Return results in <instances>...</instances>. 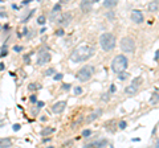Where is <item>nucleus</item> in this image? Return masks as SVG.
<instances>
[{"mask_svg":"<svg viewBox=\"0 0 159 148\" xmlns=\"http://www.w3.org/2000/svg\"><path fill=\"white\" fill-rule=\"evenodd\" d=\"M94 54H96V49L93 46H90V45H80V46L74 48V49L72 50V53H70V56H69V59L72 62L78 64V62L88 61V59L92 58Z\"/></svg>","mask_w":159,"mask_h":148,"instance_id":"obj_1","label":"nucleus"},{"mask_svg":"<svg viewBox=\"0 0 159 148\" xmlns=\"http://www.w3.org/2000/svg\"><path fill=\"white\" fill-rule=\"evenodd\" d=\"M99 45L105 52H110L115 48V36L110 32H105L102 33L99 37Z\"/></svg>","mask_w":159,"mask_h":148,"instance_id":"obj_2","label":"nucleus"},{"mask_svg":"<svg viewBox=\"0 0 159 148\" xmlns=\"http://www.w3.org/2000/svg\"><path fill=\"white\" fill-rule=\"evenodd\" d=\"M127 65H129V61H127L126 56L123 54H118L114 57V59L112 61V70L114 73H123L126 70Z\"/></svg>","mask_w":159,"mask_h":148,"instance_id":"obj_3","label":"nucleus"},{"mask_svg":"<svg viewBox=\"0 0 159 148\" xmlns=\"http://www.w3.org/2000/svg\"><path fill=\"white\" fill-rule=\"evenodd\" d=\"M94 70L96 69H94V66H93V65H85V66H82L81 69L77 72V74H76V78H77L80 82H86V81H89V79L93 77Z\"/></svg>","mask_w":159,"mask_h":148,"instance_id":"obj_4","label":"nucleus"},{"mask_svg":"<svg viewBox=\"0 0 159 148\" xmlns=\"http://www.w3.org/2000/svg\"><path fill=\"white\" fill-rule=\"evenodd\" d=\"M121 50L125 53H134L135 52V41L131 38V37H123L121 40Z\"/></svg>","mask_w":159,"mask_h":148,"instance_id":"obj_5","label":"nucleus"},{"mask_svg":"<svg viewBox=\"0 0 159 148\" xmlns=\"http://www.w3.org/2000/svg\"><path fill=\"white\" fill-rule=\"evenodd\" d=\"M50 58H52V56H50V53L48 52L45 48H42V49L39 50L37 53V58H36V65H39V66H42V65L48 64V62L50 61Z\"/></svg>","mask_w":159,"mask_h":148,"instance_id":"obj_6","label":"nucleus"},{"mask_svg":"<svg viewBox=\"0 0 159 148\" xmlns=\"http://www.w3.org/2000/svg\"><path fill=\"white\" fill-rule=\"evenodd\" d=\"M72 21V13L65 12V13H60V16L57 17V22L61 27H68Z\"/></svg>","mask_w":159,"mask_h":148,"instance_id":"obj_7","label":"nucleus"},{"mask_svg":"<svg viewBox=\"0 0 159 148\" xmlns=\"http://www.w3.org/2000/svg\"><path fill=\"white\" fill-rule=\"evenodd\" d=\"M65 109H66V102L65 101H58L52 106V112L53 114H61V112H64Z\"/></svg>","mask_w":159,"mask_h":148,"instance_id":"obj_8","label":"nucleus"},{"mask_svg":"<svg viewBox=\"0 0 159 148\" xmlns=\"http://www.w3.org/2000/svg\"><path fill=\"white\" fill-rule=\"evenodd\" d=\"M131 20H133V22H135V24H142V22H143V20H144V16H143V13H142L139 9H133Z\"/></svg>","mask_w":159,"mask_h":148,"instance_id":"obj_9","label":"nucleus"},{"mask_svg":"<svg viewBox=\"0 0 159 148\" xmlns=\"http://www.w3.org/2000/svg\"><path fill=\"white\" fill-rule=\"evenodd\" d=\"M107 146V140L106 139H101V140H97V141H93L90 144H86L84 148H105Z\"/></svg>","mask_w":159,"mask_h":148,"instance_id":"obj_10","label":"nucleus"},{"mask_svg":"<svg viewBox=\"0 0 159 148\" xmlns=\"http://www.w3.org/2000/svg\"><path fill=\"white\" fill-rule=\"evenodd\" d=\"M96 1H97V0H94V1H88V0H85V1H81V3H80V8L82 9V12H90L93 4H94Z\"/></svg>","mask_w":159,"mask_h":148,"instance_id":"obj_11","label":"nucleus"},{"mask_svg":"<svg viewBox=\"0 0 159 148\" xmlns=\"http://www.w3.org/2000/svg\"><path fill=\"white\" fill-rule=\"evenodd\" d=\"M60 11H61V5H60V3L57 4H55V7L52 8V12H50V16L49 19L52 20V21H56V16H60Z\"/></svg>","mask_w":159,"mask_h":148,"instance_id":"obj_12","label":"nucleus"},{"mask_svg":"<svg viewBox=\"0 0 159 148\" xmlns=\"http://www.w3.org/2000/svg\"><path fill=\"white\" fill-rule=\"evenodd\" d=\"M101 114H102V110H96L94 112H93V114H90V115L88 116V118H86V120H85V122H86V123H92V122H94L96 119H97L98 116L101 115Z\"/></svg>","mask_w":159,"mask_h":148,"instance_id":"obj_13","label":"nucleus"},{"mask_svg":"<svg viewBox=\"0 0 159 148\" xmlns=\"http://www.w3.org/2000/svg\"><path fill=\"white\" fill-rule=\"evenodd\" d=\"M11 147H12V140L9 138L0 139V148H11Z\"/></svg>","mask_w":159,"mask_h":148,"instance_id":"obj_14","label":"nucleus"},{"mask_svg":"<svg viewBox=\"0 0 159 148\" xmlns=\"http://www.w3.org/2000/svg\"><path fill=\"white\" fill-rule=\"evenodd\" d=\"M158 102H159V87L155 89V91L152 93L151 98H150V103L151 104H155V103H158Z\"/></svg>","mask_w":159,"mask_h":148,"instance_id":"obj_15","label":"nucleus"},{"mask_svg":"<svg viewBox=\"0 0 159 148\" xmlns=\"http://www.w3.org/2000/svg\"><path fill=\"white\" fill-rule=\"evenodd\" d=\"M142 82H143V78H142V77L139 75V77H135V78L133 79L131 85H133V86H134V87H137V89H139V86H141V83H142Z\"/></svg>","mask_w":159,"mask_h":148,"instance_id":"obj_16","label":"nucleus"},{"mask_svg":"<svg viewBox=\"0 0 159 148\" xmlns=\"http://www.w3.org/2000/svg\"><path fill=\"white\" fill-rule=\"evenodd\" d=\"M137 91H138V89L137 87H134L133 85H130V86H127L126 89H125V93L129 94V95H133V94H135Z\"/></svg>","mask_w":159,"mask_h":148,"instance_id":"obj_17","label":"nucleus"},{"mask_svg":"<svg viewBox=\"0 0 159 148\" xmlns=\"http://www.w3.org/2000/svg\"><path fill=\"white\" fill-rule=\"evenodd\" d=\"M117 4H118V1H115V0H105L104 1V5L106 8H113V7H115Z\"/></svg>","mask_w":159,"mask_h":148,"instance_id":"obj_18","label":"nucleus"},{"mask_svg":"<svg viewBox=\"0 0 159 148\" xmlns=\"http://www.w3.org/2000/svg\"><path fill=\"white\" fill-rule=\"evenodd\" d=\"M149 9H150V12H157L158 11V1H151L150 3Z\"/></svg>","mask_w":159,"mask_h":148,"instance_id":"obj_19","label":"nucleus"},{"mask_svg":"<svg viewBox=\"0 0 159 148\" xmlns=\"http://www.w3.org/2000/svg\"><path fill=\"white\" fill-rule=\"evenodd\" d=\"M55 132V128H52V127H48V128H44L41 131V135L42 136H47V135H50V133Z\"/></svg>","mask_w":159,"mask_h":148,"instance_id":"obj_20","label":"nucleus"},{"mask_svg":"<svg viewBox=\"0 0 159 148\" xmlns=\"http://www.w3.org/2000/svg\"><path fill=\"white\" fill-rule=\"evenodd\" d=\"M82 122H84V119H82V116H80V118L77 119V120H76L74 123L72 124V128H73V130H74V128H77V126H78V124H81Z\"/></svg>","mask_w":159,"mask_h":148,"instance_id":"obj_21","label":"nucleus"},{"mask_svg":"<svg viewBox=\"0 0 159 148\" xmlns=\"http://www.w3.org/2000/svg\"><path fill=\"white\" fill-rule=\"evenodd\" d=\"M45 21H47V17H45L44 15H41V16H39V17H37V22L40 25H44Z\"/></svg>","mask_w":159,"mask_h":148,"instance_id":"obj_22","label":"nucleus"},{"mask_svg":"<svg viewBox=\"0 0 159 148\" xmlns=\"http://www.w3.org/2000/svg\"><path fill=\"white\" fill-rule=\"evenodd\" d=\"M129 77V74H127L126 72H123V73H119V75H118V79L119 81H125V79Z\"/></svg>","mask_w":159,"mask_h":148,"instance_id":"obj_23","label":"nucleus"},{"mask_svg":"<svg viewBox=\"0 0 159 148\" xmlns=\"http://www.w3.org/2000/svg\"><path fill=\"white\" fill-rule=\"evenodd\" d=\"M8 54V50H7V45H4V46L1 48V52H0V57H4Z\"/></svg>","mask_w":159,"mask_h":148,"instance_id":"obj_24","label":"nucleus"},{"mask_svg":"<svg viewBox=\"0 0 159 148\" xmlns=\"http://www.w3.org/2000/svg\"><path fill=\"white\" fill-rule=\"evenodd\" d=\"M109 96H110V93H104V94L101 95V99H102L104 102H107V101H109Z\"/></svg>","mask_w":159,"mask_h":148,"instance_id":"obj_25","label":"nucleus"},{"mask_svg":"<svg viewBox=\"0 0 159 148\" xmlns=\"http://www.w3.org/2000/svg\"><path fill=\"white\" fill-rule=\"evenodd\" d=\"M44 74H45V75H53V74H56V70L53 69V67H49V69H48Z\"/></svg>","mask_w":159,"mask_h":148,"instance_id":"obj_26","label":"nucleus"},{"mask_svg":"<svg viewBox=\"0 0 159 148\" xmlns=\"http://www.w3.org/2000/svg\"><path fill=\"white\" fill-rule=\"evenodd\" d=\"M39 85H36V83H31L29 86H28V90H31V91H33V90H37L39 89Z\"/></svg>","mask_w":159,"mask_h":148,"instance_id":"obj_27","label":"nucleus"},{"mask_svg":"<svg viewBox=\"0 0 159 148\" xmlns=\"http://www.w3.org/2000/svg\"><path fill=\"white\" fill-rule=\"evenodd\" d=\"M90 133H92V131H90V130H84V131H82V136H84V138L90 136Z\"/></svg>","mask_w":159,"mask_h":148,"instance_id":"obj_28","label":"nucleus"},{"mask_svg":"<svg viewBox=\"0 0 159 148\" xmlns=\"http://www.w3.org/2000/svg\"><path fill=\"white\" fill-rule=\"evenodd\" d=\"M62 77H64V75H62L61 73H58V74H55V77H53V79H55V81H61V79H62Z\"/></svg>","mask_w":159,"mask_h":148,"instance_id":"obj_29","label":"nucleus"},{"mask_svg":"<svg viewBox=\"0 0 159 148\" xmlns=\"http://www.w3.org/2000/svg\"><path fill=\"white\" fill-rule=\"evenodd\" d=\"M64 35H65L64 29H57V30H56V36H58V37H62Z\"/></svg>","mask_w":159,"mask_h":148,"instance_id":"obj_30","label":"nucleus"},{"mask_svg":"<svg viewBox=\"0 0 159 148\" xmlns=\"http://www.w3.org/2000/svg\"><path fill=\"white\" fill-rule=\"evenodd\" d=\"M127 127V123L125 120H122V122H119V128L121 130H123V128H126Z\"/></svg>","mask_w":159,"mask_h":148,"instance_id":"obj_31","label":"nucleus"},{"mask_svg":"<svg viewBox=\"0 0 159 148\" xmlns=\"http://www.w3.org/2000/svg\"><path fill=\"white\" fill-rule=\"evenodd\" d=\"M70 87H72V85L70 83H64L62 85V89L64 90H70Z\"/></svg>","mask_w":159,"mask_h":148,"instance_id":"obj_32","label":"nucleus"},{"mask_svg":"<svg viewBox=\"0 0 159 148\" xmlns=\"http://www.w3.org/2000/svg\"><path fill=\"white\" fill-rule=\"evenodd\" d=\"M74 93H76V95H78V94H81L82 93V87H80V86H77L74 89Z\"/></svg>","mask_w":159,"mask_h":148,"instance_id":"obj_33","label":"nucleus"},{"mask_svg":"<svg viewBox=\"0 0 159 148\" xmlns=\"http://www.w3.org/2000/svg\"><path fill=\"white\" fill-rule=\"evenodd\" d=\"M12 128H13V131H19L20 128H21V126H20L19 123H16V124H13L12 126Z\"/></svg>","mask_w":159,"mask_h":148,"instance_id":"obj_34","label":"nucleus"},{"mask_svg":"<svg viewBox=\"0 0 159 148\" xmlns=\"http://www.w3.org/2000/svg\"><path fill=\"white\" fill-rule=\"evenodd\" d=\"M29 101L32 102V103H36V102H37V98H36V95H31Z\"/></svg>","mask_w":159,"mask_h":148,"instance_id":"obj_35","label":"nucleus"},{"mask_svg":"<svg viewBox=\"0 0 159 148\" xmlns=\"http://www.w3.org/2000/svg\"><path fill=\"white\" fill-rule=\"evenodd\" d=\"M115 90H117V89H115V85H112V86H110V89H109V93H110V94H112V93H115Z\"/></svg>","mask_w":159,"mask_h":148,"instance_id":"obj_36","label":"nucleus"},{"mask_svg":"<svg viewBox=\"0 0 159 148\" xmlns=\"http://www.w3.org/2000/svg\"><path fill=\"white\" fill-rule=\"evenodd\" d=\"M13 50H15V52H21V50H23V46H20V45H18V46H15V48H13Z\"/></svg>","mask_w":159,"mask_h":148,"instance_id":"obj_37","label":"nucleus"},{"mask_svg":"<svg viewBox=\"0 0 159 148\" xmlns=\"http://www.w3.org/2000/svg\"><path fill=\"white\" fill-rule=\"evenodd\" d=\"M42 106H44V102H41V101H39V102H37V109L40 110V109H41V107H42Z\"/></svg>","mask_w":159,"mask_h":148,"instance_id":"obj_38","label":"nucleus"},{"mask_svg":"<svg viewBox=\"0 0 159 148\" xmlns=\"http://www.w3.org/2000/svg\"><path fill=\"white\" fill-rule=\"evenodd\" d=\"M24 61L28 64V62H29V56H24Z\"/></svg>","mask_w":159,"mask_h":148,"instance_id":"obj_39","label":"nucleus"},{"mask_svg":"<svg viewBox=\"0 0 159 148\" xmlns=\"http://www.w3.org/2000/svg\"><path fill=\"white\" fill-rule=\"evenodd\" d=\"M31 1H32V0H24V1H23V4H24V5H25V4H29Z\"/></svg>","mask_w":159,"mask_h":148,"instance_id":"obj_40","label":"nucleus"},{"mask_svg":"<svg viewBox=\"0 0 159 148\" xmlns=\"http://www.w3.org/2000/svg\"><path fill=\"white\" fill-rule=\"evenodd\" d=\"M4 69V64H3V62H0V70H3Z\"/></svg>","mask_w":159,"mask_h":148,"instance_id":"obj_41","label":"nucleus"},{"mask_svg":"<svg viewBox=\"0 0 159 148\" xmlns=\"http://www.w3.org/2000/svg\"><path fill=\"white\" fill-rule=\"evenodd\" d=\"M0 30H1V25H0Z\"/></svg>","mask_w":159,"mask_h":148,"instance_id":"obj_42","label":"nucleus"},{"mask_svg":"<svg viewBox=\"0 0 159 148\" xmlns=\"http://www.w3.org/2000/svg\"><path fill=\"white\" fill-rule=\"evenodd\" d=\"M48 148H53V147H48Z\"/></svg>","mask_w":159,"mask_h":148,"instance_id":"obj_43","label":"nucleus"}]
</instances>
